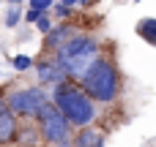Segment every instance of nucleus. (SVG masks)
<instances>
[{"label": "nucleus", "instance_id": "1a4fd4ad", "mask_svg": "<svg viewBox=\"0 0 156 147\" xmlns=\"http://www.w3.org/2000/svg\"><path fill=\"white\" fill-rule=\"evenodd\" d=\"M74 145L77 147H104L107 145V134L99 131V128H93V125H85V128H77Z\"/></svg>", "mask_w": 156, "mask_h": 147}, {"label": "nucleus", "instance_id": "2eb2a0df", "mask_svg": "<svg viewBox=\"0 0 156 147\" xmlns=\"http://www.w3.org/2000/svg\"><path fill=\"white\" fill-rule=\"evenodd\" d=\"M52 27H55V22H52V16H49V14H41V16L36 19V30H38L41 35H47Z\"/></svg>", "mask_w": 156, "mask_h": 147}, {"label": "nucleus", "instance_id": "f257e3e1", "mask_svg": "<svg viewBox=\"0 0 156 147\" xmlns=\"http://www.w3.org/2000/svg\"><path fill=\"white\" fill-rule=\"evenodd\" d=\"M80 87L96 101V104H115L121 98V90H123V76H121V68L115 63L112 55H99L90 68L82 74L80 79Z\"/></svg>", "mask_w": 156, "mask_h": 147}, {"label": "nucleus", "instance_id": "423d86ee", "mask_svg": "<svg viewBox=\"0 0 156 147\" xmlns=\"http://www.w3.org/2000/svg\"><path fill=\"white\" fill-rule=\"evenodd\" d=\"M36 79H38V85L41 87H55V85H60V82H66L69 76H66V71L58 65V60L55 57H41V60H36Z\"/></svg>", "mask_w": 156, "mask_h": 147}, {"label": "nucleus", "instance_id": "6e6552de", "mask_svg": "<svg viewBox=\"0 0 156 147\" xmlns=\"http://www.w3.org/2000/svg\"><path fill=\"white\" fill-rule=\"evenodd\" d=\"M74 33H77V30H74L71 22H60V25H55V27L44 35V52H55V49H60Z\"/></svg>", "mask_w": 156, "mask_h": 147}, {"label": "nucleus", "instance_id": "6ab92c4d", "mask_svg": "<svg viewBox=\"0 0 156 147\" xmlns=\"http://www.w3.org/2000/svg\"><path fill=\"white\" fill-rule=\"evenodd\" d=\"M93 3H96V0H80V5H82V8H90Z\"/></svg>", "mask_w": 156, "mask_h": 147}, {"label": "nucleus", "instance_id": "aec40b11", "mask_svg": "<svg viewBox=\"0 0 156 147\" xmlns=\"http://www.w3.org/2000/svg\"><path fill=\"white\" fill-rule=\"evenodd\" d=\"M60 3H66V5H71V8H74V5H80V0H60Z\"/></svg>", "mask_w": 156, "mask_h": 147}, {"label": "nucleus", "instance_id": "9b49d317", "mask_svg": "<svg viewBox=\"0 0 156 147\" xmlns=\"http://www.w3.org/2000/svg\"><path fill=\"white\" fill-rule=\"evenodd\" d=\"M25 19V11H22V0H8V11H5V19H3V25L8 27V30H14L19 22Z\"/></svg>", "mask_w": 156, "mask_h": 147}, {"label": "nucleus", "instance_id": "f3484780", "mask_svg": "<svg viewBox=\"0 0 156 147\" xmlns=\"http://www.w3.org/2000/svg\"><path fill=\"white\" fill-rule=\"evenodd\" d=\"M38 16H41V11H36V8H27V11H25V22H27V25H36Z\"/></svg>", "mask_w": 156, "mask_h": 147}, {"label": "nucleus", "instance_id": "4468645a", "mask_svg": "<svg viewBox=\"0 0 156 147\" xmlns=\"http://www.w3.org/2000/svg\"><path fill=\"white\" fill-rule=\"evenodd\" d=\"M71 14H74V8H71V5H66V3H60V0L52 5V16H55V19H60V22H66Z\"/></svg>", "mask_w": 156, "mask_h": 147}, {"label": "nucleus", "instance_id": "dca6fc26", "mask_svg": "<svg viewBox=\"0 0 156 147\" xmlns=\"http://www.w3.org/2000/svg\"><path fill=\"white\" fill-rule=\"evenodd\" d=\"M55 3H58V0H27V5L36 8V11H41V14H49Z\"/></svg>", "mask_w": 156, "mask_h": 147}, {"label": "nucleus", "instance_id": "f03ea898", "mask_svg": "<svg viewBox=\"0 0 156 147\" xmlns=\"http://www.w3.org/2000/svg\"><path fill=\"white\" fill-rule=\"evenodd\" d=\"M52 104L66 115V120L74 125V128H85V125H93L96 117H99V104L80 87V82L74 79H66L60 85L52 87L49 93Z\"/></svg>", "mask_w": 156, "mask_h": 147}, {"label": "nucleus", "instance_id": "9d476101", "mask_svg": "<svg viewBox=\"0 0 156 147\" xmlns=\"http://www.w3.org/2000/svg\"><path fill=\"white\" fill-rule=\"evenodd\" d=\"M38 142H41V131L36 125V120H30L27 125H19V136H16L19 147H38Z\"/></svg>", "mask_w": 156, "mask_h": 147}, {"label": "nucleus", "instance_id": "a211bd4d", "mask_svg": "<svg viewBox=\"0 0 156 147\" xmlns=\"http://www.w3.org/2000/svg\"><path fill=\"white\" fill-rule=\"evenodd\" d=\"M49 147H77V145H74V136H71V139H63V142H58V145H49Z\"/></svg>", "mask_w": 156, "mask_h": 147}, {"label": "nucleus", "instance_id": "7ed1b4c3", "mask_svg": "<svg viewBox=\"0 0 156 147\" xmlns=\"http://www.w3.org/2000/svg\"><path fill=\"white\" fill-rule=\"evenodd\" d=\"M99 55H101V44H99V38L90 35V33H74L60 49L52 52V57L58 60V65H60V68L66 71V76L74 79V82L82 79V74L90 68V63H93Z\"/></svg>", "mask_w": 156, "mask_h": 147}, {"label": "nucleus", "instance_id": "39448f33", "mask_svg": "<svg viewBox=\"0 0 156 147\" xmlns=\"http://www.w3.org/2000/svg\"><path fill=\"white\" fill-rule=\"evenodd\" d=\"M36 125H38V131H41V142H44V145H58V142L74 136V134H71L74 125L66 120V115H63L52 101L41 106V112L36 115Z\"/></svg>", "mask_w": 156, "mask_h": 147}, {"label": "nucleus", "instance_id": "0eeeda50", "mask_svg": "<svg viewBox=\"0 0 156 147\" xmlns=\"http://www.w3.org/2000/svg\"><path fill=\"white\" fill-rule=\"evenodd\" d=\"M19 117L5 106V95H0V147H11L16 145L19 136Z\"/></svg>", "mask_w": 156, "mask_h": 147}, {"label": "nucleus", "instance_id": "ddd939ff", "mask_svg": "<svg viewBox=\"0 0 156 147\" xmlns=\"http://www.w3.org/2000/svg\"><path fill=\"white\" fill-rule=\"evenodd\" d=\"M11 65H14V71L25 74V71H30V68L36 65V60H33L30 55H16V57H11Z\"/></svg>", "mask_w": 156, "mask_h": 147}, {"label": "nucleus", "instance_id": "f8f14e48", "mask_svg": "<svg viewBox=\"0 0 156 147\" xmlns=\"http://www.w3.org/2000/svg\"><path fill=\"white\" fill-rule=\"evenodd\" d=\"M134 30H137V35H140L143 41H148L151 46H156V19H151V16L140 19V22L134 25Z\"/></svg>", "mask_w": 156, "mask_h": 147}, {"label": "nucleus", "instance_id": "20e7f679", "mask_svg": "<svg viewBox=\"0 0 156 147\" xmlns=\"http://www.w3.org/2000/svg\"><path fill=\"white\" fill-rule=\"evenodd\" d=\"M49 93L41 85L33 87H19V90H8L5 93V106L19 117V120H36V115L41 112L44 104H49Z\"/></svg>", "mask_w": 156, "mask_h": 147}]
</instances>
